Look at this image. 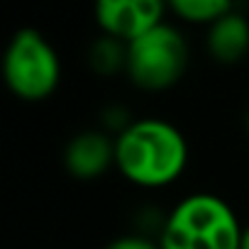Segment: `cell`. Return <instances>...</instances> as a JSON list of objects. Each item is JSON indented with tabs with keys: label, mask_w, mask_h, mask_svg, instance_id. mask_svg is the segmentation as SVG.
I'll list each match as a JSON object with an SVG mask.
<instances>
[{
	"label": "cell",
	"mask_w": 249,
	"mask_h": 249,
	"mask_svg": "<svg viewBox=\"0 0 249 249\" xmlns=\"http://www.w3.org/2000/svg\"><path fill=\"white\" fill-rule=\"evenodd\" d=\"M191 147L176 122L157 115L135 117L115 137L117 174L144 191L176 183L188 166Z\"/></svg>",
	"instance_id": "6da1fadb"
},
{
	"label": "cell",
	"mask_w": 249,
	"mask_h": 249,
	"mask_svg": "<svg viewBox=\"0 0 249 249\" xmlns=\"http://www.w3.org/2000/svg\"><path fill=\"white\" fill-rule=\"evenodd\" d=\"M86 59H88V66L95 76L110 78V76L127 69V44L120 39H112L107 35H98L90 42Z\"/></svg>",
	"instance_id": "ba28073f"
},
{
	"label": "cell",
	"mask_w": 249,
	"mask_h": 249,
	"mask_svg": "<svg viewBox=\"0 0 249 249\" xmlns=\"http://www.w3.org/2000/svg\"><path fill=\"white\" fill-rule=\"evenodd\" d=\"M234 5L230 0H174L169 5V10L186 25H200V27H210L213 22H217L222 15H227Z\"/></svg>",
	"instance_id": "9c48e42d"
},
{
	"label": "cell",
	"mask_w": 249,
	"mask_h": 249,
	"mask_svg": "<svg viewBox=\"0 0 249 249\" xmlns=\"http://www.w3.org/2000/svg\"><path fill=\"white\" fill-rule=\"evenodd\" d=\"M64 166L78 181L100 178L110 166H115V137L103 127L76 132L64 147Z\"/></svg>",
	"instance_id": "8992f818"
},
{
	"label": "cell",
	"mask_w": 249,
	"mask_h": 249,
	"mask_svg": "<svg viewBox=\"0 0 249 249\" xmlns=\"http://www.w3.org/2000/svg\"><path fill=\"white\" fill-rule=\"evenodd\" d=\"M244 130H247V137H249V107L244 112Z\"/></svg>",
	"instance_id": "7c38bea8"
},
{
	"label": "cell",
	"mask_w": 249,
	"mask_h": 249,
	"mask_svg": "<svg viewBox=\"0 0 249 249\" xmlns=\"http://www.w3.org/2000/svg\"><path fill=\"white\" fill-rule=\"evenodd\" d=\"M237 210L213 191H193L178 198L161 217L159 249H242Z\"/></svg>",
	"instance_id": "7a4b0ae2"
},
{
	"label": "cell",
	"mask_w": 249,
	"mask_h": 249,
	"mask_svg": "<svg viewBox=\"0 0 249 249\" xmlns=\"http://www.w3.org/2000/svg\"><path fill=\"white\" fill-rule=\"evenodd\" d=\"M205 52L222 66H234L249 54V18L232 8L205 30Z\"/></svg>",
	"instance_id": "52a82bcc"
},
{
	"label": "cell",
	"mask_w": 249,
	"mask_h": 249,
	"mask_svg": "<svg viewBox=\"0 0 249 249\" xmlns=\"http://www.w3.org/2000/svg\"><path fill=\"white\" fill-rule=\"evenodd\" d=\"M191 59V47L186 35L174 22H161L140 39L127 44V78L142 90H169L174 88Z\"/></svg>",
	"instance_id": "277c9868"
},
{
	"label": "cell",
	"mask_w": 249,
	"mask_h": 249,
	"mask_svg": "<svg viewBox=\"0 0 249 249\" xmlns=\"http://www.w3.org/2000/svg\"><path fill=\"white\" fill-rule=\"evenodd\" d=\"M103 249H159V242L147 232H130L110 239Z\"/></svg>",
	"instance_id": "30bf717a"
},
{
	"label": "cell",
	"mask_w": 249,
	"mask_h": 249,
	"mask_svg": "<svg viewBox=\"0 0 249 249\" xmlns=\"http://www.w3.org/2000/svg\"><path fill=\"white\" fill-rule=\"evenodd\" d=\"M166 10L164 0H98L93 18L100 35L130 44L166 22Z\"/></svg>",
	"instance_id": "5b68a950"
},
{
	"label": "cell",
	"mask_w": 249,
	"mask_h": 249,
	"mask_svg": "<svg viewBox=\"0 0 249 249\" xmlns=\"http://www.w3.org/2000/svg\"><path fill=\"white\" fill-rule=\"evenodd\" d=\"M242 249H249V222L242 230Z\"/></svg>",
	"instance_id": "8fae6325"
},
{
	"label": "cell",
	"mask_w": 249,
	"mask_h": 249,
	"mask_svg": "<svg viewBox=\"0 0 249 249\" xmlns=\"http://www.w3.org/2000/svg\"><path fill=\"white\" fill-rule=\"evenodd\" d=\"M61 56L52 39L35 27L18 30L3 54V81L25 103H42L61 83Z\"/></svg>",
	"instance_id": "3957f363"
}]
</instances>
